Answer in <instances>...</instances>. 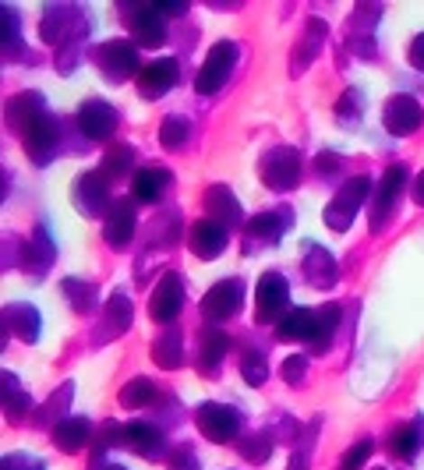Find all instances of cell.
I'll use <instances>...</instances> for the list:
<instances>
[{"mask_svg": "<svg viewBox=\"0 0 424 470\" xmlns=\"http://www.w3.org/2000/svg\"><path fill=\"white\" fill-rule=\"evenodd\" d=\"M364 195H368V177H354L350 184L339 188V195L326 206V223L333 230H346L354 223L357 209L364 206Z\"/></svg>", "mask_w": 424, "mask_h": 470, "instance_id": "cell-1", "label": "cell"}, {"mask_svg": "<svg viewBox=\"0 0 424 470\" xmlns=\"http://www.w3.org/2000/svg\"><path fill=\"white\" fill-rule=\"evenodd\" d=\"M290 290H287V280L280 272H265L258 280V318L262 322H283L290 311Z\"/></svg>", "mask_w": 424, "mask_h": 470, "instance_id": "cell-2", "label": "cell"}, {"mask_svg": "<svg viewBox=\"0 0 424 470\" xmlns=\"http://www.w3.org/2000/svg\"><path fill=\"white\" fill-rule=\"evenodd\" d=\"M234 64H237V46L234 43L212 46L206 64H202V71H198V92H206V96H209V92H219V88L226 86Z\"/></svg>", "mask_w": 424, "mask_h": 470, "instance_id": "cell-3", "label": "cell"}, {"mask_svg": "<svg viewBox=\"0 0 424 470\" xmlns=\"http://www.w3.org/2000/svg\"><path fill=\"white\" fill-rule=\"evenodd\" d=\"M198 428L212 442H230L241 431V414L234 407H223V403H202L198 407Z\"/></svg>", "mask_w": 424, "mask_h": 470, "instance_id": "cell-4", "label": "cell"}, {"mask_svg": "<svg viewBox=\"0 0 424 470\" xmlns=\"http://www.w3.org/2000/svg\"><path fill=\"white\" fill-rule=\"evenodd\" d=\"M297 173H300V160L294 149H272L262 160V180L276 191H290L297 184Z\"/></svg>", "mask_w": 424, "mask_h": 470, "instance_id": "cell-5", "label": "cell"}, {"mask_svg": "<svg viewBox=\"0 0 424 470\" xmlns=\"http://www.w3.org/2000/svg\"><path fill=\"white\" fill-rule=\"evenodd\" d=\"M96 64H99V71L106 75V78H127L134 68H138V53H134V46H127L124 40H110V43H103L96 50Z\"/></svg>", "mask_w": 424, "mask_h": 470, "instance_id": "cell-6", "label": "cell"}, {"mask_svg": "<svg viewBox=\"0 0 424 470\" xmlns=\"http://www.w3.org/2000/svg\"><path fill=\"white\" fill-rule=\"evenodd\" d=\"M382 121H385V128L392 131V134H410V131L421 128V121H424L421 103H418L414 96H392V99L385 103Z\"/></svg>", "mask_w": 424, "mask_h": 470, "instance_id": "cell-7", "label": "cell"}, {"mask_svg": "<svg viewBox=\"0 0 424 470\" xmlns=\"http://www.w3.org/2000/svg\"><path fill=\"white\" fill-rule=\"evenodd\" d=\"M241 300H244V287L237 280H223V283H216L209 294L202 298V311L209 318H230L241 308Z\"/></svg>", "mask_w": 424, "mask_h": 470, "instance_id": "cell-8", "label": "cell"}, {"mask_svg": "<svg viewBox=\"0 0 424 470\" xmlns=\"http://www.w3.org/2000/svg\"><path fill=\"white\" fill-rule=\"evenodd\" d=\"M180 298H184V287H180V276L177 272H167L156 290H152V300H149V311L156 322H170L177 311H180Z\"/></svg>", "mask_w": 424, "mask_h": 470, "instance_id": "cell-9", "label": "cell"}, {"mask_svg": "<svg viewBox=\"0 0 424 470\" xmlns=\"http://www.w3.org/2000/svg\"><path fill=\"white\" fill-rule=\"evenodd\" d=\"M78 128L88 138H106V134H114V128H117V114H114L110 103L88 99V103H82V110H78Z\"/></svg>", "mask_w": 424, "mask_h": 470, "instance_id": "cell-10", "label": "cell"}, {"mask_svg": "<svg viewBox=\"0 0 424 470\" xmlns=\"http://www.w3.org/2000/svg\"><path fill=\"white\" fill-rule=\"evenodd\" d=\"M173 82H177V64L170 57H160L156 64H149L138 75V92H142V99H160V96H167Z\"/></svg>", "mask_w": 424, "mask_h": 470, "instance_id": "cell-11", "label": "cell"}, {"mask_svg": "<svg viewBox=\"0 0 424 470\" xmlns=\"http://www.w3.org/2000/svg\"><path fill=\"white\" fill-rule=\"evenodd\" d=\"M25 134V149L32 156V163H46L53 156V142H57V128H53V117L40 114L29 128L22 131Z\"/></svg>", "mask_w": 424, "mask_h": 470, "instance_id": "cell-12", "label": "cell"}, {"mask_svg": "<svg viewBox=\"0 0 424 470\" xmlns=\"http://www.w3.org/2000/svg\"><path fill=\"white\" fill-rule=\"evenodd\" d=\"M226 248V226H219L216 219H198L191 226V252L198 258H212Z\"/></svg>", "mask_w": 424, "mask_h": 470, "instance_id": "cell-13", "label": "cell"}, {"mask_svg": "<svg viewBox=\"0 0 424 470\" xmlns=\"http://www.w3.org/2000/svg\"><path fill=\"white\" fill-rule=\"evenodd\" d=\"M318 336H322L318 311L297 308V311H290V315L280 322V340H318Z\"/></svg>", "mask_w": 424, "mask_h": 470, "instance_id": "cell-14", "label": "cell"}, {"mask_svg": "<svg viewBox=\"0 0 424 470\" xmlns=\"http://www.w3.org/2000/svg\"><path fill=\"white\" fill-rule=\"evenodd\" d=\"M131 234H134V209H131V202H114V209L106 216V226H103L106 244L124 248L131 241Z\"/></svg>", "mask_w": 424, "mask_h": 470, "instance_id": "cell-15", "label": "cell"}, {"mask_svg": "<svg viewBox=\"0 0 424 470\" xmlns=\"http://www.w3.org/2000/svg\"><path fill=\"white\" fill-rule=\"evenodd\" d=\"M75 206L82 209L85 216H96L103 206H106V184L99 173H85L75 184Z\"/></svg>", "mask_w": 424, "mask_h": 470, "instance_id": "cell-16", "label": "cell"}, {"mask_svg": "<svg viewBox=\"0 0 424 470\" xmlns=\"http://www.w3.org/2000/svg\"><path fill=\"white\" fill-rule=\"evenodd\" d=\"M403 180H407V170H403V167H389V173H385V180H382V188H379L375 213H372V226H375V230H382V219H385L389 209H392V202H396Z\"/></svg>", "mask_w": 424, "mask_h": 470, "instance_id": "cell-17", "label": "cell"}, {"mask_svg": "<svg viewBox=\"0 0 424 470\" xmlns=\"http://www.w3.org/2000/svg\"><path fill=\"white\" fill-rule=\"evenodd\" d=\"M134 40L138 46H160L167 40V29H163V18H160V7H142L138 18H134Z\"/></svg>", "mask_w": 424, "mask_h": 470, "instance_id": "cell-18", "label": "cell"}, {"mask_svg": "<svg viewBox=\"0 0 424 470\" xmlns=\"http://www.w3.org/2000/svg\"><path fill=\"white\" fill-rule=\"evenodd\" d=\"M206 206H209V216L219 226H237V223H241V209H237L234 195H230L223 184L206 191Z\"/></svg>", "mask_w": 424, "mask_h": 470, "instance_id": "cell-19", "label": "cell"}, {"mask_svg": "<svg viewBox=\"0 0 424 470\" xmlns=\"http://www.w3.org/2000/svg\"><path fill=\"white\" fill-rule=\"evenodd\" d=\"M170 173L163 167H145V170L134 173V198L138 202H156L167 188Z\"/></svg>", "mask_w": 424, "mask_h": 470, "instance_id": "cell-20", "label": "cell"}, {"mask_svg": "<svg viewBox=\"0 0 424 470\" xmlns=\"http://www.w3.org/2000/svg\"><path fill=\"white\" fill-rule=\"evenodd\" d=\"M124 442H131L142 456H160V431L152 425H145V421H131V425H124Z\"/></svg>", "mask_w": 424, "mask_h": 470, "instance_id": "cell-21", "label": "cell"}, {"mask_svg": "<svg viewBox=\"0 0 424 470\" xmlns=\"http://www.w3.org/2000/svg\"><path fill=\"white\" fill-rule=\"evenodd\" d=\"M322 36H326V29H322V22H308V29H304V40L294 46V64H290V71H304L308 64H311V57L318 53V43H322Z\"/></svg>", "mask_w": 424, "mask_h": 470, "instance_id": "cell-22", "label": "cell"}, {"mask_svg": "<svg viewBox=\"0 0 424 470\" xmlns=\"http://www.w3.org/2000/svg\"><path fill=\"white\" fill-rule=\"evenodd\" d=\"M304 272H308L311 287H329V283L336 280V262L329 258V252H318V248H311V258H308Z\"/></svg>", "mask_w": 424, "mask_h": 470, "instance_id": "cell-23", "label": "cell"}, {"mask_svg": "<svg viewBox=\"0 0 424 470\" xmlns=\"http://www.w3.org/2000/svg\"><path fill=\"white\" fill-rule=\"evenodd\" d=\"M85 438H88V421H82V418H64L53 431V442L60 449H82Z\"/></svg>", "mask_w": 424, "mask_h": 470, "instance_id": "cell-24", "label": "cell"}, {"mask_svg": "<svg viewBox=\"0 0 424 470\" xmlns=\"http://www.w3.org/2000/svg\"><path fill=\"white\" fill-rule=\"evenodd\" d=\"M152 396H156V385L149 382V379H134V382H127L121 389V403L124 407H145Z\"/></svg>", "mask_w": 424, "mask_h": 470, "instance_id": "cell-25", "label": "cell"}, {"mask_svg": "<svg viewBox=\"0 0 424 470\" xmlns=\"http://www.w3.org/2000/svg\"><path fill=\"white\" fill-rule=\"evenodd\" d=\"M7 318L14 322V329H18L25 340L36 336V322H40V318H36V311H32L29 304H14V308H7Z\"/></svg>", "mask_w": 424, "mask_h": 470, "instance_id": "cell-26", "label": "cell"}, {"mask_svg": "<svg viewBox=\"0 0 424 470\" xmlns=\"http://www.w3.org/2000/svg\"><path fill=\"white\" fill-rule=\"evenodd\" d=\"M106 315H110V333H106V336H114V333H121V329L131 326V304H127L121 294L110 298V311H106Z\"/></svg>", "mask_w": 424, "mask_h": 470, "instance_id": "cell-27", "label": "cell"}, {"mask_svg": "<svg viewBox=\"0 0 424 470\" xmlns=\"http://www.w3.org/2000/svg\"><path fill=\"white\" fill-rule=\"evenodd\" d=\"M418 442H421V438H418V428L414 425H403L400 431H396V438H392L396 453H400V456H407V460H414V456H418Z\"/></svg>", "mask_w": 424, "mask_h": 470, "instance_id": "cell-28", "label": "cell"}, {"mask_svg": "<svg viewBox=\"0 0 424 470\" xmlns=\"http://www.w3.org/2000/svg\"><path fill=\"white\" fill-rule=\"evenodd\" d=\"M372 438H361L354 449H346V456H343V464H339V470H361L364 464H368V456H372Z\"/></svg>", "mask_w": 424, "mask_h": 470, "instance_id": "cell-29", "label": "cell"}, {"mask_svg": "<svg viewBox=\"0 0 424 470\" xmlns=\"http://www.w3.org/2000/svg\"><path fill=\"white\" fill-rule=\"evenodd\" d=\"M177 350H180V336H173V333H167L163 340H156V346H152L156 361H160V364H167V368L177 364Z\"/></svg>", "mask_w": 424, "mask_h": 470, "instance_id": "cell-30", "label": "cell"}, {"mask_svg": "<svg viewBox=\"0 0 424 470\" xmlns=\"http://www.w3.org/2000/svg\"><path fill=\"white\" fill-rule=\"evenodd\" d=\"M223 350H226V336H223V333H209V336H206V346H202V364H206V368H216V364H219V357H223Z\"/></svg>", "mask_w": 424, "mask_h": 470, "instance_id": "cell-31", "label": "cell"}, {"mask_svg": "<svg viewBox=\"0 0 424 470\" xmlns=\"http://www.w3.org/2000/svg\"><path fill=\"white\" fill-rule=\"evenodd\" d=\"M184 138H188V124L180 117H167V124H163V145L167 149H180Z\"/></svg>", "mask_w": 424, "mask_h": 470, "instance_id": "cell-32", "label": "cell"}, {"mask_svg": "<svg viewBox=\"0 0 424 470\" xmlns=\"http://www.w3.org/2000/svg\"><path fill=\"white\" fill-rule=\"evenodd\" d=\"M127 167H131V149H114V152L106 156V163H103V170L110 173V177H121Z\"/></svg>", "mask_w": 424, "mask_h": 470, "instance_id": "cell-33", "label": "cell"}, {"mask_svg": "<svg viewBox=\"0 0 424 470\" xmlns=\"http://www.w3.org/2000/svg\"><path fill=\"white\" fill-rule=\"evenodd\" d=\"M241 372H244V379H248L252 385H262V382H265V364H262V357H258V354H248V357H244Z\"/></svg>", "mask_w": 424, "mask_h": 470, "instance_id": "cell-34", "label": "cell"}, {"mask_svg": "<svg viewBox=\"0 0 424 470\" xmlns=\"http://www.w3.org/2000/svg\"><path fill=\"white\" fill-rule=\"evenodd\" d=\"M4 470H42V464L32 460V456H25V453H14V456L4 460Z\"/></svg>", "mask_w": 424, "mask_h": 470, "instance_id": "cell-35", "label": "cell"}, {"mask_svg": "<svg viewBox=\"0 0 424 470\" xmlns=\"http://www.w3.org/2000/svg\"><path fill=\"white\" fill-rule=\"evenodd\" d=\"M269 449H272V442H269V435H258V438H252V442H248V460H254V464H262Z\"/></svg>", "mask_w": 424, "mask_h": 470, "instance_id": "cell-36", "label": "cell"}, {"mask_svg": "<svg viewBox=\"0 0 424 470\" xmlns=\"http://www.w3.org/2000/svg\"><path fill=\"white\" fill-rule=\"evenodd\" d=\"M304 368H308L304 357H290V361L283 364V379H287V382H300V379H304Z\"/></svg>", "mask_w": 424, "mask_h": 470, "instance_id": "cell-37", "label": "cell"}, {"mask_svg": "<svg viewBox=\"0 0 424 470\" xmlns=\"http://www.w3.org/2000/svg\"><path fill=\"white\" fill-rule=\"evenodd\" d=\"M173 470H198V460H195V453L191 449H177V456H173Z\"/></svg>", "mask_w": 424, "mask_h": 470, "instance_id": "cell-38", "label": "cell"}, {"mask_svg": "<svg viewBox=\"0 0 424 470\" xmlns=\"http://www.w3.org/2000/svg\"><path fill=\"white\" fill-rule=\"evenodd\" d=\"M25 407H29V400L22 396V389H14V392H11V385H7V414H22Z\"/></svg>", "mask_w": 424, "mask_h": 470, "instance_id": "cell-39", "label": "cell"}, {"mask_svg": "<svg viewBox=\"0 0 424 470\" xmlns=\"http://www.w3.org/2000/svg\"><path fill=\"white\" fill-rule=\"evenodd\" d=\"M64 290H68V298L78 300V308H85V300H88V294H85L82 280H68V283H64Z\"/></svg>", "mask_w": 424, "mask_h": 470, "instance_id": "cell-40", "label": "cell"}, {"mask_svg": "<svg viewBox=\"0 0 424 470\" xmlns=\"http://www.w3.org/2000/svg\"><path fill=\"white\" fill-rule=\"evenodd\" d=\"M410 64H414L418 71H424V32L410 43Z\"/></svg>", "mask_w": 424, "mask_h": 470, "instance_id": "cell-41", "label": "cell"}, {"mask_svg": "<svg viewBox=\"0 0 424 470\" xmlns=\"http://www.w3.org/2000/svg\"><path fill=\"white\" fill-rule=\"evenodd\" d=\"M414 198H418V206H424V170L418 177V184H414Z\"/></svg>", "mask_w": 424, "mask_h": 470, "instance_id": "cell-42", "label": "cell"}, {"mask_svg": "<svg viewBox=\"0 0 424 470\" xmlns=\"http://www.w3.org/2000/svg\"><path fill=\"white\" fill-rule=\"evenodd\" d=\"M106 470H124V467H106Z\"/></svg>", "mask_w": 424, "mask_h": 470, "instance_id": "cell-43", "label": "cell"}]
</instances>
